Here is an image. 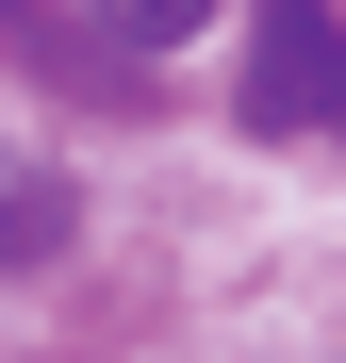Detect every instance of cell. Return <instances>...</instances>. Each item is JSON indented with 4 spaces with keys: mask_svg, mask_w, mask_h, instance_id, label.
<instances>
[{
    "mask_svg": "<svg viewBox=\"0 0 346 363\" xmlns=\"http://www.w3.org/2000/svg\"><path fill=\"white\" fill-rule=\"evenodd\" d=\"M248 133H346V17H330V0H264Z\"/></svg>",
    "mask_w": 346,
    "mask_h": 363,
    "instance_id": "6da1fadb",
    "label": "cell"
},
{
    "mask_svg": "<svg viewBox=\"0 0 346 363\" xmlns=\"http://www.w3.org/2000/svg\"><path fill=\"white\" fill-rule=\"evenodd\" d=\"M83 17H115V33H132V50H182V33L214 17V0H83Z\"/></svg>",
    "mask_w": 346,
    "mask_h": 363,
    "instance_id": "3957f363",
    "label": "cell"
},
{
    "mask_svg": "<svg viewBox=\"0 0 346 363\" xmlns=\"http://www.w3.org/2000/svg\"><path fill=\"white\" fill-rule=\"evenodd\" d=\"M50 248H67V182L0 149V264H50Z\"/></svg>",
    "mask_w": 346,
    "mask_h": 363,
    "instance_id": "7a4b0ae2",
    "label": "cell"
}]
</instances>
